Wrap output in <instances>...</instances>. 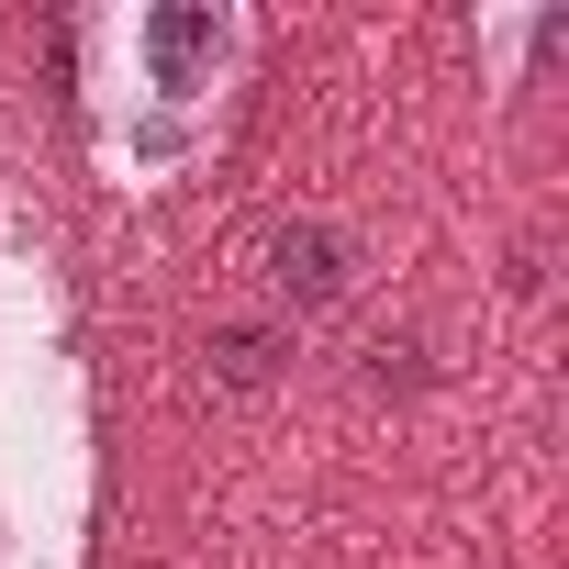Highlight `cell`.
<instances>
[{
    "instance_id": "1",
    "label": "cell",
    "mask_w": 569,
    "mask_h": 569,
    "mask_svg": "<svg viewBox=\"0 0 569 569\" xmlns=\"http://www.w3.org/2000/svg\"><path fill=\"white\" fill-rule=\"evenodd\" d=\"M257 68L246 0H123L90 23V134L112 190H168L223 146V112Z\"/></svg>"
},
{
    "instance_id": "2",
    "label": "cell",
    "mask_w": 569,
    "mask_h": 569,
    "mask_svg": "<svg viewBox=\"0 0 569 569\" xmlns=\"http://www.w3.org/2000/svg\"><path fill=\"white\" fill-rule=\"evenodd\" d=\"M268 279H279V302L325 313V302L347 291V234H336V223H279V234H268Z\"/></svg>"
}]
</instances>
